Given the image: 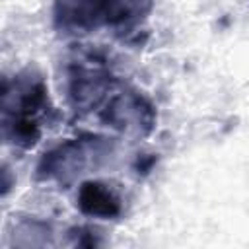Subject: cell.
Wrapping results in <instances>:
<instances>
[{
  "instance_id": "2",
  "label": "cell",
  "mask_w": 249,
  "mask_h": 249,
  "mask_svg": "<svg viewBox=\"0 0 249 249\" xmlns=\"http://www.w3.org/2000/svg\"><path fill=\"white\" fill-rule=\"evenodd\" d=\"M54 21L64 29H89L103 21L99 0H56Z\"/></svg>"
},
{
  "instance_id": "1",
  "label": "cell",
  "mask_w": 249,
  "mask_h": 249,
  "mask_svg": "<svg viewBox=\"0 0 249 249\" xmlns=\"http://www.w3.org/2000/svg\"><path fill=\"white\" fill-rule=\"evenodd\" d=\"M105 119L121 130L142 132V126H152V107L140 95H119L109 103Z\"/></svg>"
},
{
  "instance_id": "3",
  "label": "cell",
  "mask_w": 249,
  "mask_h": 249,
  "mask_svg": "<svg viewBox=\"0 0 249 249\" xmlns=\"http://www.w3.org/2000/svg\"><path fill=\"white\" fill-rule=\"evenodd\" d=\"M86 163V154L80 144L66 142L58 146L56 150L45 154V158L39 163V175L41 177H66L76 171H80Z\"/></svg>"
},
{
  "instance_id": "4",
  "label": "cell",
  "mask_w": 249,
  "mask_h": 249,
  "mask_svg": "<svg viewBox=\"0 0 249 249\" xmlns=\"http://www.w3.org/2000/svg\"><path fill=\"white\" fill-rule=\"evenodd\" d=\"M78 206L88 216L113 218L121 212L117 196L101 183H84L78 193Z\"/></svg>"
},
{
  "instance_id": "5",
  "label": "cell",
  "mask_w": 249,
  "mask_h": 249,
  "mask_svg": "<svg viewBox=\"0 0 249 249\" xmlns=\"http://www.w3.org/2000/svg\"><path fill=\"white\" fill-rule=\"evenodd\" d=\"M101 18L111 25H128L142 19L150 8L152 0H99Z\"/></svg>"
}]
</instances>
